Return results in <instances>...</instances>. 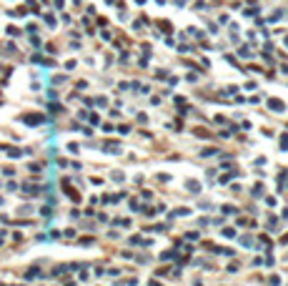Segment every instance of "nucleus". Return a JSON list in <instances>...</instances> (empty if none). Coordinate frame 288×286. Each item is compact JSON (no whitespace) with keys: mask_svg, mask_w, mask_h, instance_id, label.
<instances>
[{"mask_svg":"<svg viewBox=\"0 0 288 286\" xmlns=\"http://www.w3.org/2000/svg\"><path fill=\"white\" fill-rule=\"evenodd\" d=\"M268 106L273 108V111H283V103H281V100H271Z\"/></svg>","mask_w":288,"mask_h":286,"instance_id":"obj_1","label":"nucleus"}]
</instances>
